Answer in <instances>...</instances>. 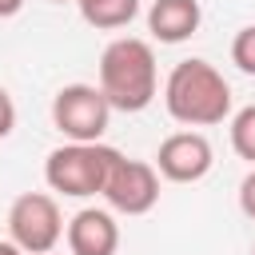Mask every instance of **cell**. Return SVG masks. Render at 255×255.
<instances>
[{
    "mask_svg": "<svg viewBox=\"0 0 255 255\" xmlns=\"http://www.w3.org/2000/svg\"><path fill=\"white\" fill-rule=\"evenodd\" d=\"M231 147L239 159L255 163V104H247L231 116Z\"/></svg>",
    "mask_w": 255,
    "mask_h": 255,
    "instance_id": "obj_11",
    "label": "cell"
},
{
    "mask_svg": "<svg viewBox=\"0 0 255 255\" xmlns=\"http://www.w3.org/2000/svg\"><path fill=\"white\" fill-rule=\"evenodd\" d=\"M84 24L100 28V32H116V28H128L135 16H139V0H76Z\"/></svg>",
    "mask_w": 255,
    "mask_h": 255,
    "instance_id": "obj_10",
    "label": "cell"
},
{
    "mask_svg": "<svg viewBox=\"0 0 255 255\" xmlns=\"http://www.w3.org/2000/svg\"><path fill=\"white\" fill-rule=\"evenodd\" d=\"M239 211L255 223V163H251V171L239 179Z\"/></svg>",
    "mask_w": 255,
    "mask_h": 255,
    "instance_id": "obj_13",
    "label": "cell"
},
{
    "mask_svg": "<svg viewBox=\"0 0 255 255\" xmlns=\"http://www.w3.org/2000/svg\"><path fill=\"white\" fill-rule=\"evenodd\" d=\"M215 163L211 139L203 131H171L155 151V171L171 183H199Z\"/></svg>",
    "mask_w": 255,
    "mask_h": 255,
    "instance_id": "obj_7",
    "label": "cell"
},
{
    "mask_svg": "<svg viewBox=\"0 0 255 255\" xmlns=\"http://www.w3.org/2000/svg\"><path fill=\"white\" fill-rule=\"evenodd\" d=\"M24 8V0H0V20H8V16H16Z\"/></svg>",
    "mask_w": 255,
    "mask_h": 255,
    "instance_id": "obj_15",
    "label": "cell"
},
{
    "mask_svg": "<svg viewBox=\"0 0 255 255\" xmlns=\"http://www.w3.org/2000/svg\"><path fill=\"white\" fill-rule=\"evenodd\" d=\"M231 64L243 76H255V24H247V28L235 32V40H231Z\"/></svg>",
    "mask_w": 255,
    "mask_h": 255,
    "instance_id": "obj_12",
    "label": "cell"
},
{
    "mask_svg": "<svg viewBox=\"0 0 255 255\" xmlns=\"http://www.w3.org/2000/svg\"><path fill=\"white\" fill-rule=\"evenodd\" d=\"M251 255H255V247H251Z\"/></svg>",
    "mask_w": 255,
    "mask_h": 255,
    "instance_id": "obj_19",
    "label": "cell"
},
{
    "mask_svg": "<svg viewBox=\"0 0 255 255\" xmlns=\"http://www.w3.org/2000/svg\"><path fill=\"white\" fill-rule=\"evenodd\" d=\"M48 255H56V251H48Z\"/></svg>",
    "mask_w": 255,
    "mask_h": 255,
    "instance_id": "obj_18",
    "label": "cell"
},
{
    "mask_svg": "<svg viewBox=\"0 0 255 255\" xmlns=\"http://www.w3.org/2000/svg\"><path fill=\"white\" fill-rule=\"evenodd\" d=\"M120 159L116 147L108 143H60L48 151L44 159V183L56 191V195H68V199H88V195H100L104 183H108V171L112 163Z\"/></svg>",
    "mask_w": 255,
    "mask_h": 255,
    "instance_id": "obj_3",
    "label": "cell"
},
{
    "mask_svg": "<svg viewBox=\"0 0 255 255\" xmlns=\"http://www.w3.org/2000/svg\"><path fill=\"white\" fill-rule=\"evenodd\" d=\"M16 131V104L8 96V88H0V139H8Z\"/></svg>",
    "mask_w": 255,
    "mask_h": 255,
    "instance_id": "obj_14",
    "label": "cell"
},
{
    "mask_svg": "<svg viewBox=\"0 0 255 255\" xmlns=\"http://www.w3.org/2000/svg\"><path fill=\"white\" fill-rule=\"evenodd\" d=\"M203 8L199 0H151L147 8V32L159 44H183L199 32Z\"/></svg>",
    "mask_w": 255,
    "mask_h": 255,
    "instance_id": "obj_9",
    "label": "cell"
},
{
    "mask_svg": "<svg viewBox=\"0 0 255 255\" xmlns=\"http://www.w3.org/2000/svg\"><path fill=\"white\" fill-rule=\"evenodd\" d=\"M100 195H104L108 207L120 211V215H147V211L159 203V171H155V163H147V159H128V155L120 151V159L112 163L108 183H104Z\"/></svg>",
    "mask_w": 255,
    "mask_h": 255,
    "instance_id": "obj_6",
    "label": "cell"
},
{
    "mask_svg": "<svg viewBox=\"0 0 255 255\" xmlns=\"http://www.w3.org/2000/svg\"><path fill=\"white\" fill-rule=\"evenodd\" d=\"M8 239L24 255H48L64 239V215L56 195L48 191H24L8 207Z\"/></svg>",
    "mask_w": 255,
    "mask_h": 255,
    "instance_id": "obj_5",
    "label": "cell"
},
{
    "mask_svg": "<svg viewBox=\"0 0 255 255\" xmlns=\"http://www.w3.org/2000/svg\"><path fill=\"white\" fill-rule=\"evenodd\" d=\"M100 92L112 112H143L159 92L155 48L139 36H116L100 56Z\"/></svg>",
    "mask_w": 255,
    "mask_h": 255,
    "instance_id": "obj_2",
    "label": "cell"
},
{
    "mask_svg": "<svg viewBox=\"0 0 255 255\" xmlns=\"http://www.w3.org/2000/svg\"><path fill=\"white\" fill-rule=\"evenodd\" d=\"M52 124L72 143H96L112 124V104L100 84H64L52 96Z\"/></svg>",
    "mask_w": 255,
    "mask_h": 255,
    "instance_id": "obj_4",
    "label": "cell"
},
{
    "mask_svg": "<svg viewBox=\"0 0 255 255\" xmlns=\"http://www.w3.org/2000/svg\"><path fill=\"white\" fill-rule=\"evenodd\" d=\"M52 4H68V0H52ZM72 4H76V0H72Z\"/></svg>",
    "mask_w": 255,
    "mask_h": 255,
    "instance_id": "obj_17",
    "label": "cell"
},
{
    "mask_svg": "<svg viewBox=\"0 0 255 255\" xmlns=\"http://www.w3.org/2000/svg\"><path fill=\"white\" fill-rule=\"evenodd\" d=\"M68 255H116L120 251V223L104 207H80L68 227Z\"/></svg>",
    "mask_w": 255,
    "mask_h": 255,
    "instance_id": "obj_8",
    "label": "cell"
},
{
    "mask_svg": "<svg viewBox=\"0 0 255 255\" xmlns=\"http://www.w3.org/2000/svg\"><path fill=\"white\" fill-rule=\"evenodd\" d=\"M0 255H24V251H20L12 239H0Z\"/></svg>",
    "mask_w": 255,
    "mask_h": 255,
    "instance_id": "obj_16",
    "label": "cell"
},
{
    "mask_svg": "<svg viewBox=\"0 0 255 255\" xmlns=\"http://www.w3.org/2000/svg\"><path fill=\"white\" fill-rule=\"evenodd\" d=\"M163 108L183 128H211L231 116V84L199 56L179 60L163 80Z\"/></svg>",
    "mask_w": 255,
    "mask_h": 255,
    "instance_id": "obj_1",
    "label": "cell"
}]
</instances>
